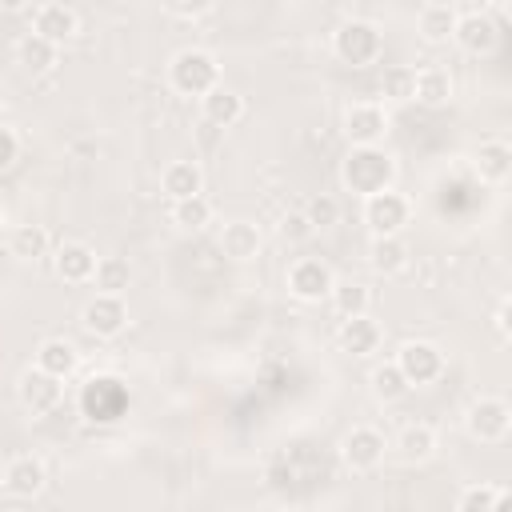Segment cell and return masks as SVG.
Masks as SVG:
<instances>
[{
  "instance_id": "6da1fadb",
  "label": "cell",
  "mask_w": 512,
  "mask_h": 512,
  "mask_svg": "<svg viewBox=\"0 0 512 512\" xmlns=\"http://www.w3.org/2000/svg\"><path fill=\"white\" fill-rule=\"evenodd\" d=\"M392 180H396V160L376 144H352V152L340 164V184L356 196L384 192L392 188Z\"/></svg>"
},
{
  "instance_id": "7a4b0ae2",
  "label": "cell",
  "mask_w": 512,
  "mask_h": 512,
  "mask_svg": "<svg viewBox=\"0 0 512 512\" xmlns=\"http://www.w3.org/2000/svg\"><path fill=\"white\" fill-rule=\"evenodd\" d=\"M168 84L180 96H204L208 88L220 84V64L208 48H180L168 64Z\"/></svg>"
},
{
  "instance_id": "3957f363",
  "label": "cell",
  "mask_w": 512,
  "mask_h": 512,
  "mask_svg": "<svg viewBox=\"0 0 512 512\" xmlns=\"http://www.w3.org/2000/svg\"><path fill=\"white\" fill-rule=\"evenodd\" d=\"M332 48H336V56H340L344 64L364 68V64H376V60H380L384 36H380V28H376L372 20H344V24L336 28V36H332Z\"/></svg>"
},
{
  "instance_id": "277c9868",
  "label": "cell",
  "mask_w": 512,
  "mask_h": 512,
  "mask_svg": "<svg viewBox=\"0 0 512 512\" xmlns=\"http://www.w3.org/2000/svg\"><path fill=\"white\" fill-rule=\"evenodd\" d=\"M464 428L480 444L508 440V432H512V408H508V400L504 396H480V400H472L468 404V416H464Z\"/></svg>"
},
{
  "instance_id": "5b68a950",
  "label": "cell",
  "mask_w": 512,
  "mask_h": 512,
  "mask_svg": "<svg viewBox=\"0 0 512 512\" xmlns=\"http://www.w3.org/2000/svg\"><path fill=\"white\" fill-rule=\"evenodd\" d=\"M396 368L404 372L408 388H412V384L424 388V384H436V380L444 376L448 360H444V352H440L436 344H428V340H408V344H400V352H396Z\"/></svg>"
},
{
  "instance_id": "8992f818",
  "label": "cell",
  "mask_w": 512,
  "mask_h": 512,
  "mask_svg": "<svg viewBox=\"0 0 512 512\" xmlns=\"http://www.w3.org/2000/svg\"><path fill=\"white\" fill-rule=\"evenodd\" d=\"M332 284H336V276L320 256H300V260L288 264V292L296 300H304V304L324 300L332 292Z\"/></svg>"
},
{
  "instance_id": "52a82bcc",
  "label": "cell",
  "mask_w": 512,
  "mask_h": 512,
  "mask_svg": "<svg viewBox=\"0 0 512 512\" xmlns=\"http://www.w3.org/2000/svg\"><path fill=\"white\" fill-rule=\"evenodd\" d=\"M80 324H84L92 336H100V340L120 336L124 324H128V304H124V296H120V292H96V296L84 304Z\"/></svg>"
},
{
  "instance_id": "ba28073f",
  "label": "cell",
  "mask_w": 512,
  "mask_h": 512,
  "mask_svg": "<svg viewBox=\"0 0 512 512\" xmlns=\"http://www.w3.org/2000/svg\"><path fill=\"white\" fill-rule=\"evenodd\" d=\"M408 216H412V204H408L400 192H392V188L364 196V224L372 228V236H392V232H400V228L408 224Z\"/></svg>"
},
{
  "instance_id": "9c48e42d",
  "label": "cell",
  "mask_w": 512,
  "mask_h": 512,
  "mask_svg": "<svg viewBox=\"0 0 512 512\" xmlns=\"http://www.w3.org/2000/svg\"><path fill=\"white\" fill-rule=\"evenodd\" d=\"M452 40H456L468 56H492L496 44H500V24H496L488 12H464V16H456Z\"/></svg>"
},
{
  "instance_id": "30bf717a",
  "label": "cell",
  "mask_w": 512,
  "mask_h": 512,
  "mask_svg": "<svg viewBox=\"0 0 512 512\" xmlns=\"http://www.w3.org/2000/svg\"><path fill=\"white\" fill-rule=\"evenodd\" d=\"M16 392H20V404H24L28 412H36V416H44V412H52V408L60 404V396H64V380L32 364V368H28L24 376H20V384H16Z\"/></svg>"
},
{
  "instance_id": "8fae6325",
  "label": "cell",
  "mask_w": 512,
  "mask_h": 512,
  "mask_svg": "<svg viewBox=\"0 0 512 512\" xmlns=\"http://www.w3.org/2000/svg\"><path fill=\"white\" fill-rule=\"evenodd\" d=\"M128 408V388L116 376H92L84 388V412L92 420H120Z\"/></svg>"
},
{
  "instance_id": "7c38bea8",
  "label": "cell",
  "mask_w": 512,
  "mask_h": 512,
  "mask_svg": "<svg viewBox=\"0 0 512 512\" xmlns=\"http://www.w3.org/2000/svg\"><path fill=\"white\" fill-rule=\"evenodd\" d=\"M384 432H376L372 424H360V428H352L344 440H340V456H344V464L352 468V472H372L380 460H384Z\"/></svg>"
},
{
  "instance_id": "4fadbf2b",
  "label": "cell",
  "mask_w": 512,
  "mask_h": 512,
  "mask_svg": "<svg viewBox=\"0 0 512 512\" xmlns=\"http://www.w3.org/2000/svg\"><path fill=\"white\" fill-rule=\"evenodd\" d=\"M384 132H388V116H384L380 104L364 100V104H352V108L344 112V136H348L352 144H376Z\"/></svg>"
},
{
  "instance_id": "5bb4252c",
  "label": "cell",
  "mask_w": 512,
  "mask_h": 512,
  "mask_svg": "<svg viewBox=\"0 0 512 512\" xmlns=\"http://www.w3.org/2000/svg\"><path fill=\"white\" fill-rule=\"evenodd\" d=\"M32 32L52 40V44H64V40H72L80 32V16L68 4H40L32 12Z\"/></svg>"
},
{
  "instance_id": "9a60e30c",
  "label": "cell",
  "mask_w": 512,
  "mask_h": 512,
  "mask_svg": "<svg viewBox=\"0 0 512 512\" xmlns=\"http://www.w3.org/2000/svg\"><path fill=\"white\" fill-rule=\"evenodd\" d=\"M96 272V248H88L84 240H64L56 248V276L68 284H92Z\"/></svg>"
},
{
  "instance_id": "2e32d148",
  "label": "cell",
  "mask_w": 512,
  "mask_h": 512,
  "mask_svg": "<svg viewBox=\"0 0 512 512\" xmlns=\"http://www.w3.org/2000/svg\"><path fill=\"white\" fill-rule=\"evenodd\" d=\"M0 480H4V488L12 492V496H20V500H32V496H40V488H44V464L36 460V456H16V460H8L4 468H0Z\"/></svg>"
},
{
  "instance_id": "e0dca14e",
  "label": "cell",
  "mask_w": 512,
  "mask_h": 512,
  "mask_svg": "<svg viewBox=\"0 0 512 512\" xmlns=\"http://www.w3.org/2000/svg\"><path fill=\"white\" fill-rule=\"evenodd\" d=\"M200 112H204V120L212 128H232L244 116V96L232 92V88H224V84H216V88H208L200 96Z\"/></svg>"
},
{
  "instance_id": "ac0fdd59",
  "label": "cell",
  "mask_w": 512,
  "mask_h": 512,
  "mask_svg": "<svg viewBox=\"0 0 512 512\" xmlns=\"http://www.w3.org/2000/svg\"><path fill=\"white\" fill-rule=\"evenodd\" d=\"M380 336H384L380 324L368 320V312H364V316H344V320H340L336 344H340L344 352H352V356H368V352L380 348Z\"/></svg>"
},
{
  "instance_id": "d6986e66",
  "label": "cell",
  "mask_w": 512,
  "mask_h": 512,
  "mask_svg": "<svg viewBox=\"0 0 512 512\" xmlns=\"http://www.w3.org/2000/svg\"><path fill=\"white\" fill-rule=\"evenodd\" d=\"M220 252L236 264H248L260 252V228L252 220H228L220 232Z\"/></svg>"
},
{
  "instance_id": "ffe728a7",
  "label": "cell",
  "mask_w": 512,
  "mask_h": 512,
  "mask_svg": "<svg viewBox=\"0 0 512 512\" xmlns=\"http://www.w3.org/2000/svg\"><path fill=\"white\" fill-rule=\"evenodd\" d=\"M160 188H164L168 200L196 196V192H204V172H200L196 160H172V164L164 168V176H160Z\"/></svg>"
},
{
  "instance_id": "44dd1931",
  "label": "cell",
  "mask_w": 512,
  "mask_h": 512,
  "mask_svg": "<svg viewBox=\"0 0 512 512\" xmlns=\"http://www.w3.org/2000/svg\"><path fill=\"white\" fill-rule=\"evenodd\" d=\"M56 48H60V44H52V40H44V36H36V32H24V36L16 40V64H20L28 76H44V72L56 64Z\"/></svg>"
},
{
  "instance_id": "7402d4cb",
  "label": "cell",
  "mask_w": 512,
  "mask_h": 512,
  "mask_svg": "<svg viewBox=\"0 0 512 512\" xmlns=\"http://www.w3.org/2000/svg\"><path fill=\"white\" fill-rule=\"evenodd\" d=\"M408 244H404V236L400 232H392V236H372V244H368V264L376 268V272H384V276H392V272H404L408 268Z\"/></svg>"
},
{
  "instance_id": "603a6c76",
  "label": "cell",
  "mask_w": 512,
  "mask_h": 512,
  "mask_svg": "<svg viewBox=\"0 0 512 512\" xmlns=\"http://www.w3.org/2000/svg\"><path fill=\"white\" fill-rule=\"evenodd\" d=\"M76 364H80V352H76L64 336H48V340L36 348V368H44V372H52V376H60V380H68V376L76 372Z\"/></svg>"
},
{
  "instance_id": "cb8c5ba5",
  "label": "cell",
  "mask_w": 512,
  "mask_h": 512,
  "mask_svg": "<svg viewBox=\"0 0 512 512\" xmlns=\"http://www.w3.org/2000/svg\"><path fill=\"white\" fill-rule=\"evenodd\" d=\"M456 8L452 4H428L424 12H420V20H416V28H420V40L424 44H448L452 40V32H456Z\"/></svg>"
},
{
  "instance_id": "d4e9b609",
  "label": "cell",
  "mask_w": 512,
  "mask_h": 512,
  "mask_svg": "<svg viewBox=\"0 0 512 512\" xmlns=\"http://www.w3.org/2000/svg\"><path fill=\"white\" fill-rule=\"evenodd\" d=\"M476 172H480V180H488V184H504L508 172H512V148H508L504 140H484V144L476 148Z\"/></svg>"
},
{
  "instance_id": "484cf974",
  "label": "cell",
  "mask_w": 512,
  "mask_h": 512,
  "mask_svg": "<svg viewBox=\"0 0 512 512\" xmlns=\"http://www.w3.org/2000/svg\"><path fill=\"white\" fill-rule=\"evenodd\" d=\"M168 220H172L180 232H204V228L212 224V204H208V196H204V192L184 196V200H172Z\"/></svg>"
},
{
  "instance_id": "4316f807",
  "label": "cell",
  "mask_w": 512,
  "mask_h": 512,
  "mask_svg": "<svg viewBox=\"0 0 512 512\" xmlns=\"http://www.w3.org/2000/svg\"><path fill=\"white\" fill-rule=\"evenodd\" d=\"M8 252L24 264H36L48 256V228L44 224H16L8 236Z\"/></svg>"
},
{
  "instance_id": "83f0119b",
  "label": "cell",
  "mask_w": 512,
  "mask_h": 512,
  "mask_svg": "<svg viewBox=\"0 0 512 512\" xmlns=\"http://www.w3.org/2000/svg\"><path fill=\"white\" fill-rule=\"evenodd\" d=\"M396 448H400V456H404L408 464H420V460H428V456L436 452V428L424 424V420H412V424L400 428Z\"/></svg>"
},
{
  "instance_id": "f1b7e54d",
  "label": "cell",
  "mask_w": 512,
  "mask_h": 512,
  "mask_svg": "<svg viewBox=\"0 0 512 512\" xmlns=\"http://www.w3.org/2000/svg\"><path fill=\"white\" fill-rule=\"evenodd\" d=\"M412 100H420V104H428V108L448 104V100H452V76H448V68H420V72H416V92H412Z\"/></svg>"
},
{
  "instance_id": "f546056e",
  "label": "cell",
  "mask_w": 512,
  "mask_h": 512,
  "mask_svg": "<svg viewBox=\"0 0 512 512\" xmlns=\"http://www.w3.org/2000/svg\"><path fill=\"white\" fill-rule=\"evenodd\" d=\"M504 504H508V492L496 488V484H464L460 496H456L460 512H496Z\"/></svg>"
},
{
  "instance_id": "4dcf8cb0",
  "label": "cell",
  "mask_w": 512,
  "mask_h": 512,
  "mask_svg": "<svg viewBox=\"0 0 512 512\" xmlns=\"http://www.w3.org/2000/svg\"><path fill=\"white\" fill-rule=\"evenodd\" d=\"M328 300H332V308H336V312H340V320H344V316H364V312H368V304H372V292H368V284L344 280V284H332Z\"/></svg>"
},
{
  "instance_id": "1f68e13d",
  "label": "cell",
  "mask_w": 512,
  "mask_h": 512,
  "mask_svg": "<svg viewBox=\"0 0 512 512\" xmlns=\"http://www.w3.org/2000/svg\"><path fill=\"white\" fill-rule=\"evenodd\" d=\"M128 280H132L128 260H120V256H96V272H92L96 292H124Z\"/></svg>"
},
{
  "instance_id": "d6a6232c",
  "label": "cell",
  "mask_w": 512,
  "mask_h": 512,
  "mask_svg": "<svg viewBox=\"0 0 512 512\" xmlns=\"http://www.w3.org/2000/svg\"><path fill=\"white\" fill-rule=\"evenodd\" d=\"M368 380H372V396H376V400H384V404H392V400H400V396L408 392V380H404V372L396 368V360L376 364Z\"/></svg>"
},
{
  "instance_id": "836d02e7",
  "label": "cell",
  "mask_w": 512,
  "mask_h": 512,
  "mask_svg": "<svg viewBox=\"0 0 512 512\" xmlns=\"http://www.w3.org/2000/svg\"><path fill=\"white\" fill-rule=\"evenodd\" d=\"M380 92L396 104H408L412 92H416V68H404V64H392L384 68V80H380Z\"/></svg>"
},
{
  "instance_id": "e575fe53",
  "label": "cell",
  "mask_w": 512,
  "mask_h": 512,
  "mask_svg": "<svg viewBox=\"0 0 512 512\" xmlns=\"http://www.w3.org/2000/svg\"><path fill=\"white\" fill-rule=\"evenodd\" d=\"M304 220H308V228H312V232L336 228V224H340V200H336V196H328V192L312 196V200L304 204Z\"/></svg>"
},
{
  "instance_id": "d590c367",
  "label": "cell",
  "mask_w": 512,
  "mask_h": 512,
  "mask_svg": "<svg viewBox=\"0 0 512 512\" xmlns=\"http://www.w3.org/2000/svg\"><path fill=\"white\" fill-rule=\"evenodd\" d=\"M160 4H164V12H172L180 20H196V16H204L212 8V0H160Z\"/></svg>"
},
{
  "instance_id": "8d00e7d4",
  "label": "cell",
  "mask_w": 512,
  "mask_h": 512,
  "mask_svg": "<svg viewBox=\"0 0 512 512\" xmlns=\"http://www.w3.org/2000/svg\"><path fill=\"white\" fill-rule=\"evenodd\" d=\"M16 160H20V136L0 124V172H8Z\"/></svg>"
},
{
  "instance_id": "74e56055",
  "label": "cell",
  "mask_w": 512,
  "mask_h": 512,
  "mask_svg": "<svg viewBox=\"0 0 512 512\" xmlns=\"http://www.w3.org/2000/svg\"><path fill=\"white\" fill-rule=\"evenodd\" d=\"M312 228H308V220H304V212L300 216H288L284 220V236H308Z\"/></svg>"
},
{
  "instance_id": "f35d334b",
  "label": "cell",
  "mask_w": 512,
  "mask_h": 512,
  "mask_svg": "<svg viewBox=\"0 0 512 512\" xmlns=\"http://www.w3.org/2000/svg\"><path fill=\"white\" fill-rule=\"evenodd\" d=\"M508 300H500V308H496V332H500V340H508Z\"/></svg>"
},
{
  "instance_id": "ab89813d",
  "label": "cell",
  "mask_w": 512,
  "mask_h": 512,
  "mask_svg": "<svg viewBox=\"0 0 512 512\" xmlns=\"http://www.w3.org/2000/svg\"><path fill=\"white\" fill-rule=\"evenodd\" d=\"M28 4H32V0H0V8H4V12H24Z\"/></svg>"
},
{
  "instance_id": "60d3db41",
  "label": "cell",
  "mask_w": 512,
  "mask_h": 512,
  "mask_svg": "<svg viewBox=\"0 0 512 512\" xmlns=\"http://www.w3.org/2000/svg\"><path fill=\"white\" fill-rule=\"evenodd\" d=\"M0 108H4V88H0Z\"/></svg>"
},
{
  "instance_id": "b9f144b4",
  "label": "cell",
  "mask_w": 512,
  "mask_h": 512,
  "mask_svg": "<svg viewBox=\"0 0 512 512\" xmlns=\"http://www.w3.org/2000/svg\"><path fill=\"white\" fill-rule=\"evenodd\" d=\"M0 228H4V212H0Z\"/></svg>"
}]
</instances>
